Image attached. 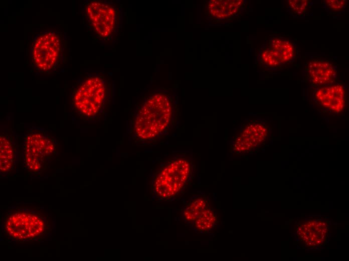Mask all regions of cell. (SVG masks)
<instances>
[{"instance_id": "obj_1", "label": "cell", "mask_w": 349, "mask_h": 261, "mask_svg": "<svg viewBox=\"0 0 349 261\" xmlns=\"http://www.w3.org/2000/svg\"><path fill=\"white\" fill-rule=\"evenodd\" d=\"M173 113L170 96L162 91L152 92L136 109L132 124L133 138L147 141L162 135L169 127Z\"/></svg>"}, {"instance_id": "obj_2", "label": "cell", "mask_w": 349, "mask_h": 261, "mask_svg": "<svg viewBox=\"0 0 349 261\" xmlns=\"http://www.w3.org/2000/svg\"><path fill=\"white\" fill-rule=\"evenodd\" d=\"M1 230L9 242L25 243L46 239L52 228L46 214L29 207H12L2 219Z\"/></svg>"}, {"instance_id": "obj_3", "label": "cell", "mask_w": 349, "mask_h": 261, "mask_svg": "<svg viewBox=\"0 0 349 261\" xmlns=\"http://www.w3.org/2000/svg\"><path fill=\"white\" fill-rule=\"evenodd\" d=\"M110 95V83L104 76L88 74L80 78L72 88L71 109L83 120L98 119L104 114Z\"/></svg>"}, {"instance_id": "obj_4", "label": "cell", "mask_w": 349, "mask_h": 261, "mask_svg": "<svg viewBox=\"0 0 349 261\" xmlns=\"http://www.w3.org/2000/svg\"><path fill=\"white\" fill-rule=\"evenodd\" d=\"M57 140L48 129L33 126L23 135L22 158L24 170L30 176H39L57 154Z\"/></svg>"}, {"instance_id": "obj_5", "label": "cell", "mask_w": 349, "mask_h": 261, "mask_svg": "<svg viewBox=\"0 0 349 261\" xmlns=\"http://www.w3.org/2000/svg\"><path fill=\"white\" fill-rule=\"evenodd\" d=\"M82 18L88 30L99 40L113 38L118 26L119 14L112 3L91 1L83 4Z\"/></svg>"}, {"instance_id": "obj_6", "label": "cell", "mask_w": 349, "mask_h": 261, "mask_svg": "<svg viewBox=\"0 0 349 261\" xmlns=\"http://www.w3.org/2000/svg\"><path fill=\"white\" fill-rule=\"evenodd\" d=\"M65 46L63 34L58 31H49L38 36L31 51L36 70L44 74L56 71L62 62Z\"/></svg>"}, {"instance_id": "obj_7", "label": "cell", "mask_w": 349, "mask_h": 261, "mask_svg": "<svg viewBox=\"0 0 349 261\" xmlns=\"http://www.w3.org/2000/svg\"><path fill=\"white\" fill-rule=\"evenodd\" d=\"M192 170L188 160L180 158L170 161L155 175L153 182L155 194L162 199L174 196L189 182Z\"/></svg>"}, {"instance_id": "obj_8", "label": "cell", "mask_w": 349, "mask_h": 261, "mask_svg": "<svg viewBox=\"0 0 349 261\" xmlns=\"http://www.w3.org/2000/svg\"><path fill=\"white\" fill-rule=\"evenodd\" d=\"M18 135L14 132L0 136L1 178H8L16 171L19 158Z\"/></svg>"}, {"instance_id": "obj_9", "label": "cell", "mask_w": 349, "mask_h": 261, "mask_svg": "<svg viewBox=\"0 0 349 261\" xmlns=\"http://www.w3.org/2000/svg\"><path fill=\"white\" fill-rule=\"evenodd\" d=\"M314 98L321 107L331 112H341L345 106L346 93L341 84L320 86L314 93Z\"/></svg>"}, {"instance_id": "obj_10", "label": "cell", "mask_w": 349, "mask_h": 261, "mask_svg": "<svg viewBox=\"0 0 349 261\" xmlns=\"http://www.w3.org/2000/svg\"><path fill=\"white\" fill-rule=\"evenodd\" d=\"M266 126L260 122L248 124L235 139L233 150L236 153L250 151L262 144L268 136Z\"/></svg>"}, {"instance_id": "obj_11", "label": "cell", "mask_w": 349, "mask_h": 261, "mask_svg": "<svg viewBox=\"0 0 349 261\" xmlns=\"http://www.w3.org/2000/svg\"><path fill=\"white\" fill-rule=\"evenodd\" d=\"M305 71L309 81L315 86L332 84L337 79V73L335 66L325 59H311L307 63Z\"/></svg>"}, {"instance_id": "obj_12", "label": "cell", "mask_w": 349, "mask_h": 261, "mask_svg": "<svg viewBox=\"0 0 349 261\" xmlns=\"http://www.w3.org/2000/svg\"><path fill=\"white\" fill-rule=\"evenodd\" d=\"M243 3V1H211L208 4V9L213 17L224 19L236 14Z\"/></svg>"}, {"instance_id": "obj_13", "label": "cell", "mask_w": 349, "mask_h": 261, "mask_svg": "<svg viewBox=\"0 0 349 261\" xmlns=\"http://www.w3.org/2000/svg\"><path fill=\"white\" fill-rule=\"evenodd\" d=\"M269 47L276 53L283 65L292 62L297 55L294 44L286 38L273 37L269 41Z\"/></svg>"}, {"instance_id": "obj_14", "label": "cell", "mask_w": 349, "mask_h": 261, "mask_svg": "<svg viewBox=\"0 0 349 261\" xmlns=\"http://www.w3.org/2000/svg\"><path fill=\"white\" fill-rule=\"evenodd\" d=\"M209 205V200L205 195L194 198L185 207L184 219L187 222L192 223Z\"/></svg>"}, {"instance_id": "obj_15", "label": "cell", "mask_w": 349, "mask_h": 261, "mask_svg": "<svg viewBox=\"0 0 349 261\" xmlns=\"http://www.w3.org/2000/svg\"><path fill=\"white\" fill-rule=\"evenodd\" d=\"M218 223V217L213 209L210 206L192 223L198 232L206 233L212 231Z\"/></svg>"}, {"instance_id": "obj_16", "label": "cell", "mask_w": 349, "mask_h": 261, "mask_svg": "<svg viewBox=\"0 0 349 261\" xmlns=\"http://www.w3.org/2000/svg\"><path fill=\"white\" fill-rule=\"evenodd\" d=\"M287 2V11L293 17L303 16L310 5L308 0H289Z\"/></svg>"}, {"instance_id": "obj_17", "label": "cell", "mask_w": 349, "mask_h": 261, "mask_svg": "<svg viewBox=\"0 0 349 261\" xmlns=\"http://www.w3.org/2000/svg\"><path fill=\"white\" fill-rule=\"evenodd\" d=\"M260 59L268 67H279L283 65L276 53L269 47L261 52Z\"/></svg>"}, {"instance_id": "obj_18", "label": "cell", "mask_w": 349, "mask_h": 261, "mask_svg": "<svg viewBox=\"0 0 349 261\" xmlns=\"http://www.w3.org/2000/svg\"><path fill=\"white\" fill-rule=\"evenodd\" d=\"M345 0H325L323 7L330 14H338L343 12L346 8Z\"/></svg>"}]
</instances>
